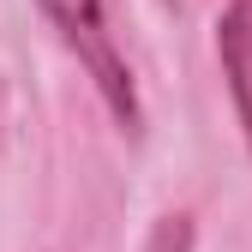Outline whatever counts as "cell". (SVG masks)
Returning a JSON list of instances; mask_svg holds the SVG:
<instances>
[{
    "instance_id": "obj_1",
    "label": "cell",
    "mask_w": 252,
    "mask_h": 252,
    "mask_svg": "<svg viewBox=\"0 0 252 252\" xmlns=\"http://www.w3.org/2000/svg\"><path fill=\"white\" fill-rule=\"evenodd\" d=\"M36 6H42V18L60 30V42L78 54V66L90 72L96 96H102L108 114L120 120V132L138 138V132H144V102H138V84H132L126 54L114 48V30H108L102 0H36Z\"/></svg>"
},
{
    "instance_id": "obj_2",
    "label": "cell",
    "mask_w": 252,
    "mask_h": 252,
    "mask_svg": "<svg viewBox=\"0 0 252 252\" xmlns=\"http://www.w3.org/2000/svg\"><path fill=\"white\" fill-rule=\"evenodd\" d=\"M216 60H222V78H228V102H234V120H240V138L252 150V0H222Z\"/></svg>"
}]
</instances>
